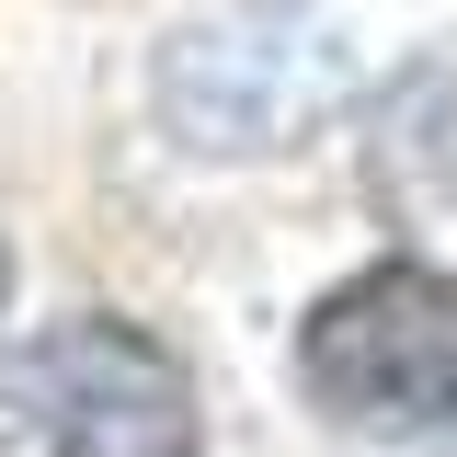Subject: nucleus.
<instances>
[{
	"label": "nucleus",
	"instance_id": "obj_1",
	"mask_svg": "<svg viewBox=\"0 0 457 457\" xmlns=\"http://www.w3.org/2000/svg\"><path fill=\"white\" fill-rule=\"evenodd\" d=\"M149 92L195 161H263L354 92V46L332 0H206L161 35Z\"/></svg>",
	"mask_w": 457,
	"mask_h": 457
},
{
	"label": "nucleus",
	"instance_id": "obj_2",
	"mask_svg": "<svg viewBox=\"0 0 457 457\" xmlns=\"http://www.w3.org/2000/svg\"><path fill=\"white\" fill-rule=\"evenodd\" d=\"M297 389L343 435H446L457 423V275L366 263L297 320Z\"/></svg>",
	"mask_w": 457,
	"mask_h": 457
},
{
	"label": "nucleus",
	"instance_id": "obj_3",
	"mask_svg": "<svg viewBox=\"0 0 457 457\" xmlns=\"http://www.w3.org/2000/svg\"><path fill=\"white\" fill-rule=\"evenodd\" d=\"M0 400L35 423L46 457H195V378L161 332L114 320V309H69L0 366Z\"/></svg>",
	"mask_w": 457,
	"mask_h": 457
},
{
	"label": "nucleus",
	"instance_id": "obj_4",
	"mask_svg": "<svg viewBox=\"0 0 457 457\" xmlns=\"http://www.w3.org/2000/svg\"><path fill=\"white\" fill-rule=\"evenodd\" d=\"M366 171L400 228L457 240V46L389 80V104L366 114Z\"/></svg>",
	"mask_w": 457,
	"mask_h": 457
},
{
	"label": "nucleus",
	"instance_id": "obj_5",
	"mask_svg": "<svg viewBox=\"0 0 457 457\" xmlns=\"http://www.w3.org/2000/svg\"><path fill=\"white\" fill-rule=\"evenodd\" d=\"M0 309H12V252H0Z\"/></svg>",
	"mask_w": 457,
	"mask_h": 457
}]
</instances>
